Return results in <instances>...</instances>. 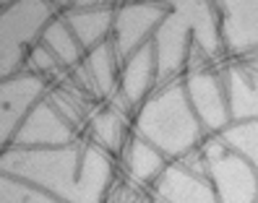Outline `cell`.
Wrapping results in <instances>:
<instances>
[{"label":"cell","mask_w":258,"mask_h":203,"mask_svg":"<svg viewBox=\"0 0 258 203\" xmlns=\"http://www.w3.org/2000/svg\"><path fill=\"white\" fill-rule=\"evenodd\" d=\"M47 99H50V104L57 109V115L63 117L71 128H76V125L81 122V104L76 102L73 97H68V94L63 91V89H57V91H52V94H47Z\"/></svg>","instance_id":"44dd1931"},{"label":"cell","mask_w":258,"mask_h":203,"mask_svg":"<svg viewBox=\"0 0 258 203\" xmlns=\"http://www.w3.org/2000/svg\"><path fill=\"white\" fill-rule=\"evenodd\" d=\"M154 203H162V200H159V198H157V200H154Z\"/></svg>","instance_id":"603a6c76"},{"label":"cell","mask_w":258,"mask_h":203,"mask_svg":"<svg viewBox=\"0 0 258 203\" xmlns=\"http://www.w3.org/2000/svg\"><path fill=\"white\" fill-rule=\"evenodd\" d=\"M164 156L154 149V146H149L146 141L141 138H133L131 141V149H128V169H131V175L139 180V182H151V180H157L162 175V169H164Z\"/></svg>","instance_id":"ac0fdd59"},{"label":"cell","mask_w":258,"mask_h":203,"mask_svg":"<svg viewBox=\"0 0 258 203\" xmlns=\"http://www.w3.org/2000/svg\"><path fill=\"white\" fill-rule=\"evenodd\" d=\"M157 198L162 203H217L209 180L180 164L162 169V175L157 177Z\"/></svg>","instance_id":"7c38bea8"},{"label":"cell","mask_w":258,"mask_h":203,"mask_svg":"<svg viewBox=\"0 0 258 203\" xmlns=\"http://www.w3.org/2000/svg\"><path fill=\"white\" fill-rule=\"evenodd\" d=\"M73 128L57 115V109L50 104L47 97L34 102L29 115L19 125L8 149H55L73 144Z\"/></svg>","instance_id":"ba28073f"},{"label":"cell","mask_w":258,"mask_h":203,"mask_svg":"<svg viewBox=\"0 0 258 203\" xmlns=\"http://www.w3.org/2000/svg\"><path fill=\"white\" fill-rule=\"evenodd\" d=\"M115 8L117 6H107V3H71L66 6V13L60 19L66 21L76 42L81 44V50L89 52L97 44H102L112 31Z\"/></svg>","instance_id":"8fae6325"},{"label":"cell","mask_w":258,"mask_h":203,"mask_svg":"<svg viewBox=\"0 0 258 203\" xmlns=\"http://www.w3.org/2000/svg\"><path fill=\"white\" fill-rule=\"evenodd\" d=\"M0 172L39 187L60 203H102L112 180V159L94 144L55 149H6Z\"/></svg>","instance_id":"6da1fadb"},{"label":"cell","mask_w":258,"mask_h":203,"mask_svg":"<svg viewBox=\"0 0 258 203\" xmlns=\"http://www.w3.org/2000/svg\"><path fill=\"white\" fill-rule=\"evenodd\" d=\"M55 68H60L57 62H55V57L37 42L32 50H29V55H26V71H29V73H37V76L44 78L47 73H52Z\"/></svg>","instance_id":"7402d4cb"},{"label":"cell","mask_w":258,"mask_h":203,"mask_svg":"<svg viewBox=\"0 0 258 203\" xmlns=\"http://www.w3.org/2000/svg\"><path fill=\"white\" fill-rule=\"evenodd\" d=\"M183 89H185L188 104L204 133H219L222 128L230 125L224 89H222V81L217 73H206V71L193 73L183 84Z\"/></svg>","instance_id":"30bf717a"},{"label":"cell","mask_w":258,"mask_h":203,"mask_svg":"<svg viewBox=\"0 0 258 203\" xmlns=\"http://www.w3.org/2000/svg\"><path fill=\"white\" fill-rule=\"evenodd\" d=\"M219 81H222V89H224V102H227L230 122L255 120V115H258L255 73H250L248 68H227L219 76Z\"/></svg>","instance_id":"4fadbf2b"},{"label":"cell","mask_w":258,"mask_h":203,"mask_svg":"<svg viewBox=\"0 0 258 203\" xmlns=\"http://www.w3.org/2000/svg\"><path fill=\"white\" fill-rule=\"evenodd\" d=\"M209 185L217 195V203H255L258 177L255 167L227 151L219 141L209 149Z\"/></svg>","instance_id":"5b68a950"},{"label":"cell","mask_w":258,"mask_h":203,"mask_svg":"<svg viewBox=\"0 0 258 203\" xmlns=\"http://www.w3.org/2000/svg\"><path fill=\"white\" fill-rule=\"evenodd\" d=\"M204 130L188 104L183 84H170L141 104L136 115V138L154 146L164 159L183 156L201 141Z\"/></svg>","instance_id":"3957f363"},{"label":"cell","mask_w":258,"mask_h":203,"mask_svg":"<svg viewBox=\"0 0 258 203\" xmlns=\"http://www.w3.org/2000/svg\"><path fill=\"white\" fill-rule=\"evenodd\" d=\"M112 57H115V50L110 47V42H102L94 50L86 52V60H81L89 76H92L97 97H110L115 91V60Z\"/></svg>","instance_id":"e0dca14e"},{"label":"cell","mask_w":258,"mask_h":203,"mask_svg":"<svg viewBox=\"0 0 258 203\" xmlns=\"http://www.w3.org/2000/svg\"><path fill=\"white\" fill-rule=\"evenodd\" d=\"M37 42L55 57V62L60 68H76L84 57L81 44L76 42V37L71 34V29L66 26V21L60 19V16H55V19L47 21V26L39 31Z\"/></svg>","instance_id":"9a60e30c"},{"label":"cell","mask_w":258,"mask_h":203,"mask_svg":"<svg viewBox=\"0 0 258 203\" xmlns=\"http://www.w3.org/2000/svg\"><path fill=\"white\" fill-rule=\"evenodd\" d=\"M0 203H60V200L34 185L8 175V172H0Z\"/></svg>","instance_id":"d6986e66"},{"label":"cell","mask_w":258,"mask_h":203,"mask_svg":"<svg viewBox=\"0 0 258 203\" xmlns=\"http://www.w3.org/2000/svg\"><path fill=\"white\" fill-rule=\"evenodd\" d=\"M190 37L209 55H217L222 50L214 3H204V0L167 3V16L157 26L154 37H151L154 60H157V81H167L170 76L180 73V68L188 60Z\"/></svg>","instance_id":"7a4b0ae2"},{"label":"cell","mask_w":258,"mask_h":203,"mask_svg":"<svg viewBox=\"0 0 258 203\" xmlns=\"http://www.w3.org/2000/svg\"><path fill=\"white\" fill-rule=\"evenodd\" d=\"M167 16V3H128L115 8L112 21V50L120 57H131L141 44L154 37L157 26Z\"/></svg>","instance_id":"52a82bcc"},{"label":"cell","mask_w":258,"mask_h":203,"mask_svg":"<svg viewBox=\"0 0 258 203\" xmlns=\"http://www.w3.org/2000/svg\"><path fill=\"white\" fill-rule=\"evenodd\" d=\"M44 89H47V81L29 71L0 81V151L11 146L29 109L34 107L37 99L44 97Z\"/></svg>","instance_id":"8992f818"},{"label":"cell","mask_w":258,"mask_h":203,"mask_svg":"<svg viewBox=\"0 0 258 203\" xmlns=\"http://www.w3.org/2000/svg\"><path fill=\"white\" fill-rule=\"evenodd\" d=\"M154 84H157V60H154V47H151V39H149L131 57H125L120 89H123V97L128 104L139 107L144 104L146 94L151 91Z\"/></svg>","instance_id":"5bb4252c"},{"label":"cell","mask_w":258,"mask_h":203,"mask_svg":"<svg viewBox=\"0 0 258 203\" xmlns=\"http://www.w3.org/2000/svg\"><path fill=\"white\" fill-rule=\"evenodd\" d=\"M55 3L21 0L0 6V81L26 71V55L37 44L39 31L55 19Z\"/></svg>","instance_id":"277c9868"},{"label":"cell","mask_w":258,"mask_h":203,"mask_svg":"<svg viewBox=\"0 0 258 203\" xmlns=\"http://www.w3.org/2000/svg\"><path fill=\"white\" fill-rule=\"evenodd\" d=\"M217 136H219V144L227 151L237 154L240 159H245L248 164L255 167V162H258V122L255 120L230 122Z\"/></svg>","instance_id":"2e32d148"},{"label":"cell","mask_w":258,"mask_h":203,"mask_svg":"<svg viewBox=\"0 0 258 203\" xmlns=\"http://www.w3.org/2000/svg\"><path fill=\"white\" fill-rule=\"evenodd\" d=\"M219 42L230 52L242 55L258 44V3L255 0H224L214 3Z\"/></svg>","instance_id":"9c48e42d"},{"label":"cell","mask_w":258,"mask_h":203,"mask_svg":"<svg viewBox=\"0 0 258 203\" xmlns=\"http://www.w3.org/2000/svg\"><path fill=\"white\" fill-rule=\"evenodd\" d=\"M92 130L97 138V146L107 154H117L123 146V120L117 112L107 109V112H99L92 120Z\"/></svg>","instance_id":"ffe728a7"},{"label":"cell","mask_w":258,"mask_h":203,"mask_svg":"<svg viewBox=\"0 0 258 203\" xmlns=\"http://www.w3.org/2000/svg\"><path fill=\"white\" fill-rule=\"evenodd\" d=\"M0 6H3V3H0Z\"/></svg>","instance_id":"cb8c5ba5"}]
</instances>
